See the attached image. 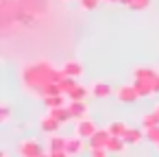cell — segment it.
<instances>
[{"label":"cell","mask_w":159,"mask_h":157,"mask_svg":"<svg viewBox=\"0 0 159 157\" xmlns=\"http://www.w3.org/2000/svg\"><path fill=\"white\" fill-rule=\"evenodd\" d=\"M61 70L66 72V76H72V79H81L83 76V63L79 61V59H68L63 66H61Z\"/></svg>","instance_id":"8"},{"label":"cell","mask_w":159,"mask_h":157,"mask_svg":"<svg viewBox=\"0 0 159 157\" xmlns=\"http://www.w3.org/2000/svg\"><path fill=\"white\" fill-rule=\"evenodd\" d=\"M48 153H50V157H72L66 148H63V150H48Z\"/></svg>","instance_id":"28"},{"label":"cell","mask_w":159,"mask_h":157,"mask_svg":"<svg viewBox=\"0 0 159 157\" xmlns=\"http://www.w3.org/2000/svg\"><path fill=\"white\" fill-rule=\"evenodd\" d=\"M150 5H152V0H133L129 9H133V11H146Z\"/></svg>","instance_id":"23"},{"label":"cell","mask_w":159,"mask_h":157,"mask_svg":"<svg viewBox=\"0 0 159 157\" xmlns=\"http://www.w3.org/2000/svg\"><path fill=\"white\" fill-rule=\"evenodd\" d=\"M44 153V144L37 137H24L18 142V155L20 157H39Z\"/></svg>","instance_id":"2"},{"label":"cell","mask_w":159,"mask_h":157,"mask_svg":"<svg viewBox=\"0 0 159 157\" xmlns=\"http://www.w3.org/2000/svg\"><path fill=\"white\" fill-rule=\"evenodd\" d=\"M96 131H98V127H96V122H94L89 116L76 120V124H74V133H76L79 137H83V140H89Z\"/></svg>","instance_id":"4"},{"label":"cell","mask_w":159,"mask_h":157,"mask_svg":"<svg viewBox=\"0 0 159 157\" xmlns=\"http://www.w3.org/2000/svg\"><path fill=\"white\" fill-rule=\"evenodd\" d=\"M89 94H92L94 98H109L111 94H116V90H113L109 83H105V81H94V83L89 85Z\"/></svg>","instance_id":"5"},{"label":"cell","mask_w":159,"mask_h":157,"mask_svg":"<svg viewBox=\"0 0 159 157\" xmlns=\"http://www.w3.org/2000/svg\"><path fill=\"white\" fill-rule=\"evenodd\" d=\"M68 109H70L72 120L87 118V113H89V105H87L85 100H70V103H68Z\"/></svg>","instance_id":"7"},{"label":"cell","mask_w":159,"mask_h":157,"mask_svg":"<svg viewBox=\"0 0 159 157\" xmlns=\"http://www.w3.org/2000/svg\"><path fill=\"white\" fill-rule=\"evenodd\" d=\"M109 137H111V133H109V129H98L89 140H87V146H89V150L92 148H107V142H109Z\"/></svg>","instance_id":"6"},{"label":"cell","mask_w":159,"mask_h":157,"mask_svg":"<svg viewBox=\"0 0 159 157\" xmlns=\"http://www.w3.org/2000/svg\"><path fill=\"white\" fill-rule=\"evenodd\" d=\"M159 72L155 70V68H150V66H137V68H133V79H142V81H155V76H157Z\"/></svg>","instance_id":"10"},{"label":"cell","mask_w":159,"mask_h":157,"mask_svg":"<svg viewBox=\"0 0 159 157\" xmlns=\"http://www.w3.org/2000/svg\"><path fill=\"white\" fill-rule=\"evenodd\" d=\"M83 148H85V140L83 137H79L76 133L72 135V137H68V144H66V150L72 155V157H76V155H81L83 153Z\"/></svg>","instance_id":"11"},{"label":"cell","mask_w":159,"mask_h":157,"mask_svg":"<svg viewBox=\"0 0 159 157\" xmlns=\"http://www.w3.org/2000/svg\"><path fill=\"white\" fill-rule=\"evenodd\" d=\"M44 100V105L48 107V109H52V107H63V105H68V96L66 94H57V96H44L42 98Z\"/></svg>","instance_id":"16"},{"label":"cell","mask_w":159,"mask_h":157,"mask_svg":"<svg viewBox=\"0 0 159 157\" xmlns=\"http://www.w3.org/2000/svg\"><path fill=\"white\" fill-rule=\"evenodd\" d=\"M66 2H68V0H66Z\"/></svg>","instance_id":"36"},{"label":"cell","mask_w":159,"mask_h":157,"mask_svg":"<svg viewBox=\"0 0 159 157\" xmlns=\"http://www.w3.org/2000/svg\"><path fill=\"white\" fill-rule=\"evenodd\" d=\"M126 140L124 137H118V135H111L109 137V142H107V150L111 153V155H118V153H124L126 150Z\"/></svg>","instance_id":"13"},{"label":"cell","mask_w":159,"mask_h":157,"mask_svg":"<svg viewBox=\"0 0 159 157\" xmlns=\"http://www.w3.org/2000/svg\"><path fill=\"white\" fill-rule=\"evenodd\" d=\"M87 94H89V87L83 85V83H76V85L72 87V92L68 94V98H70V100H85Z\"/></svg>","instance_id":"18"},{"label":"cell","mask_w":159,"mask_h":157,"mask_svg":"<svg viewBox=\"0 0 159 157\" xmlns=\"http://www.w3.org/2000/svg\"><path fill=\"white\" fill-rule=\"evenodd\" d=\"M66 79V72L61 68H55L48 59H33L20 68V81L22 85L42 98V90L48 83H61Z\"/></svg>","instance_id":"1"},{"label":"cell","mask_w":159,"mask_h":157,"mask_svg":"<svg viewBox=\"0 0 159 157\" xmlns=\"http://www.w3.org/2000/svg\"><path fill=\"white\" fill-rule=\"evenodd\" d=\"M39 157H50V153H42V155H39Z\"/></svg>","instance_id":"32"},{"label":"cell","mask_w":159,"mask_h":157,"mask_svg":"<svg viewBox=\"0 0 159 157\" xmlns=\"http://www.w3.org/2000/svg\"><path fill=\"white\" fill-rule=\"evenodd\" d=\"M133 85H135V90H137L139 98H148V96H152V94H155V90H152V83H150V81L133 79Z\"/></svg>","instance_id":"15"},{"label":"cell","mask_w":159,"mask_h":157,"mask_svg":"<svg viewBox=\"0 0 159 157\" xmlns=\"http://www.w3.org/2000/svg\"><path fill=\"white\" fill-rule=\"evenodd\" d=\"M66 144H68V137H63L59 133H50L48 140H46V148L48 150H63Z\"/></svg>","instance_id":"12"},{"label":"cell","mask_w":159,"mask_h":157,"mask_svg":"<svg viewBox=\"0 0 159 157\" xmlns=\"http://www.w3.org/2000/svg\"><path fill=\"white\" fill-rule=\"evenodd\" d=\"M155 146H157V150H159V144H155Z\"/></svg>","instance_id":"35"},{"label":"cell","mask_w":159,"mask_h":157,"mask_svg":"<svg viewBox=\"0 0 159 157\" xmlns=\"http://www.w3.org/2000/svg\"><path fill=\"white\" fill-rule=\"evenodd\" d=\"M98 5H100V0H79V7L83 11H94Z\"/></svg>","instance_id":"26"},{"label":"cell","mask_w":159,"mask_h":157,"mask_svg":"<svg viewBox=\"0 0 159 157\" xmlns=\"http://www.w3.org/2000/svg\"><path fill=\"white\" fill-rule=\"evenodd\" d=\"M118 2H120V5H124V7H131L133 0H118Z\"/></svg>","instance_id":"30"},{"label":"cell","mask_w":159,"mask_h":157,"mask_svg":"<svg viewBox=\"0 0 159 157\" xmlns=\"http://www.w3.org/2000/svg\"><path fill=\"white\" fill-rule=\"evenodd\" d=\"M107 129H109V133H111V135L124 137V135H126V131H129L131 127H129V124H126L124 120H113V122H111V124H109Z\"/></svg>","instance_id":"19"},{"label":"cell","mask_w":159,"mask_h":157,"mask_svg":"<svg viewBox=\"0 0 159 157\" xmlns=\"http://www.w3.org/2000/svg\"><path fill=\"white\" fill-rule=\"evenodd\" d=\"M61 127H63V124H61L57 118H52L50 113H46V116L39 118V129H42L44 133H48V135H50V133H59Z\"/></svg>","instance_id":"9"},{"label":"cell","mask_w":159,"mask_h":157,"mask_svg":"<svg viewBox=\"0 0 159 157\" xmlns=\"http://www.w3.org/2000/svg\"><path fill=\"white\" fill-rule=\"evenodd\" d=\"M146 131V140L152 142V144H159V124L157 127H150V129H144Z\"/></svg>","instance_id":"24"},{"label":"cell","mask_w":159,"mask_h":157,"mask_svg":"<svg viewBox=\"0 0 159 157\" xmlns=\"http://www.w3.org/2000/svg\"><path fill=\"white\" fill-rule=\"evenodd\" d=\"M105 2H118V0H105Z\"/></svg>","instance_id":"34"},{"label":"cell","mask_w":159,"mask_h":157,"mask_svg":"<svg viewBox=\"0 0 159 157\" xmlns=\"http://www.w3.org/2000/svg\"><path fill=\"white\" fill-rule=\"evenodd\" d=\"M116 98H118L122 105H133L135 100H139V94H137L135 85L129 83V85H120V87H116Z\"/></svg>","instance_id":"3"},{"label":"cell","mask_w":159,"mask_h":157,"mask_svg":"<svg viewBox=\"0 0 159 157\" xmlns=\"http://www.w3.org/2000/svg\"><path fill=\"white\" fill-rule=\"evenodd\" d=\"M57 94H63V90H61L59 83H48V85H44V90H42V98H44V96H57Z\"/></svg>","instance_id":"21"},{"label":"cell","mask_w":159,"mask_h":157,"mask_svg":"<svg viewBox=\"0 0 159 157\" xmlns=\"http://www.w3.org/2000/svg\"><path fill=\"white\" fill-rule=\"evenodd\" d=\"M0 157H9V153H7V150H2V153H0Z\"/></svg>","instance_id":"31"},{"label":"cell","mask_w":159,"mask_h":157,"mask_svg":"<svg viewBox=\"0 0 159 157\" xmlns=\"http://www.w3.org/2000/svg\"><path fill=\"white\" fill-rule=\"evenodd\" d=\"M48 113L52 116V118H57L61 124H66L68 120H72V116H70V109H68V105H63V107H52V109H48Z\"/></svg>","instance_id":"17"},{"label":"cell","mask_w":159,"mask_h":157,"mask_svg":"<svg viewBox=\"0 0 159 157\" xmlns=\"http://www.w3.org/2000/svg\"><path fill=\"white\" fill-rule=\"evenodd\" d=\"M76 83H79V79H72V76H66V79H63V81H61L59 85H61V90H63V94L68 96V94L72 92V87H74Z\"/></svg>","instance_id":"22"},{"label":"cell","mask_w":159,"mask_h":157,"mask_svg":"<svg viewBox=\"0 0 159 157\" xmlns=\"http://www.w3.org/2000/svg\"><path fill=\"white\" fill-rule=\"evenodd\" d=\"M124 140H126L129 146H137L142 140H146V131H142V129H137V127H131V129L126 131Z\"/></svg>","instance_id":"14"},{"label":"cell","mask_w":159,"mask_h":157,"mask_svg":"<svg viewBox=\"0 0 159 157\" xmlns=\"http://www.w3.org/2000/svg\"><path fill=\"white\" fill-rule=\"evenodd\" d=\"M152 90H155V94H159V74H157L155 81H152Z\"/></svg>","instance_id":"29"},{"label":"cell","mask_w":159,"mask_h":157,"mask_svg":"<svg viewBox=\"0 0 159 157\" xmlns=\"http://www.w3.org/2000/svg\"><path fill=\"white\" fill-rule=\"evenodd\" d=\"M157 124H159V113H157L155 109L142 118V127H144V129H150V127H157Z\"/></svg>","instance_id":"20"},{"label":"cell","mask_w":159,"mask_h":157,"mask_svg":"<svg viewBox=\"0 0 159 157\" xmlns=\"http://www.w3.org/2000/svg\"><path fill=\"white\" fill-rule=\"evenodd\" d=\"M155 111H157V113H159V103H157V107H155Z\"/></svg>","instance_id":"33"},{"label":"cell","mask_w":159,"mask_h":157,"mask_svg":"<svg viewBox=\"0 0 159 157\" xmlns=\"http://www.w3.org/2000/svg\"><path fill=\"white\" fill-rule=\"evenodd\" d=\"M111 153L107 150V148H92L89 150V157H109Z\"/></svg>","instance_id":"27"},{"label":"cell","mask_w":159,"mask_h":157,"mask_svg":"<svg viewBox=\"0 0 159 157\" xmlns=\"http://www.w3.org/2000/svg\"><path fill=\"white\" fill-rule=\"evenodd\" d=\"M9 118H11V107H9V103H2V105H0V122L7 124Z\"/></svg>","instance_id":"25"}]
</instances>
